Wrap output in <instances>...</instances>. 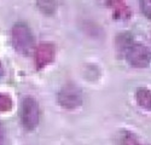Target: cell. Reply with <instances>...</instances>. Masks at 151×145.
Returning <instances> with one entry per match:
<instances>
[{
  "label": "cell",
  "instance_id": "30bf717a",
  "mask_svg": "<svg viewBox=\"0 0 151 145\" xmlns=\"http://www.w3.org/2000/svg\"><path fill=\"white\" fill-rule=\"evenodd\" d=\"M140 11L143 12V15L151 21V0H144L140 1Z\"/></svg>",
  "mask_w": 151,
  "mask_h": 145
},
{
  "label": "cell",
  "instance_id": "3957f363",
  "mask_svg": "<svg viewBox=\"0 0 151 145\" xmlns=\"http://www.w3.org/2000/svg\"><path fill=\"white\" fill-rule=\"evenodd\" d=\"M57 99H58V104L62 108L73 110V109H76L82 104L83 102L82 91L75 83H65L59 90Z\"/></svg>",
  "mask_w": 151,
  "mask_h": 145
},
{
  "label": "cell",
  "instance_id": "5b68a950",
  "mask_svg": "<svg viewBox=\"0 0 151 145\" xmlns=\"http://www.w3.org/2000/svg\"><path fill=\"white\" fill-rule=\"evenodd\" d=\"M56 47L52 42H41L36 47L35 51V65L37 69H41L50 64L55 59Z\"/></svg>",
  "mask_w": 151,
  "mask_h": 145
},
{
  "label": "cell",
  "instance_id": "277c9868",
  "mask_svg": "<svg viewBox=\"0 0 151 145\" xmlns=\"http://www.w3.org/2000/svg\"><path fill=\"white\" fill-rule=\"evenodd\" d=\"M21 120L24 128L34 129L39 123V104L33 97H26L22 102Z\"/></svg>",
  "mask_w": 151,
  "mask_h": 145
},
{
  "label": "cell",
  "instance_id": "8fae6325",
  "mask_svg": "<svg viewBox=\"0 0 151 145\" xmlns=\"http://www.w3.org/2000/svg\"><path fill=\"white\" fill-rule=\"evenodd\" d=\"M11 99L10 97L5 95V94H0V110L1 111H6L9 109H11Z\"/></svg>",
  "mask_w": 151,
  "mask_h": 145
},
{
  "label": "cell",
  "instance_id": "8992f818",
  "mask_svg": "<svg viewBox=\"0 0 151 145\" xmlns=\"http://www.w3.org/2000/svg\"><path fill=\"white\" fill-rule=\"evenodd\" d=\"M135 100L140 108L151 111V90L146 87H138L135 91Z\"/></svg>",
  "mask_w": 151,
  "mask_h": 145
},
{
  "label": "cell",
  "instance_id": "7c38bea8",
  "mask_svg": "<svg viewBox=\"0 0 151 145\" xmlns=\"http://www.w3.org/2000/svg\"><path fill=\"white\" fill-rule=\"evenodd\" d=\"M4 134V128H3V126L1 125H0V137H1Z\"/></svg>",
  "mask_w": 151,
  "mask_h": 145
},
{
  "label": "cell",
  "instance_id": "52a82bcc",
  "mask_svg": "<svg viewBox=\"0 0 151 145\" xmlns=\"http://www.w3.org/2000/svg\"><path fill=\"white\" fill-rule=\"evenodd\" d=\"M117 144L119 145H143L139 143V139L137 138L134 133L127 129H121L120 134L117 136Z\"/></svg>",
  "mask_w": 151,
  "mask_h": 145
},
{
  "label": "cell",
  "instance_id": "6da1fadb",
  "mask_svg": "<svg viewBox=\"0 0 151 145\" xmlns=\"http://www.w3.org/2000/svg\"><path fill=\"white\" fill-rule=\"evenodd\" d=\"M12 45L15 50L23 56L33 53L35 47L34 35L26 23L18 22L12 27Z\"/></svg>",
  "mask_w": 151,
  "mask_h": 145
},
{
  "label": "cell",
  "instance_id": "7a4b0ae2",
  "mask_svg": "<svg viewBox=\"0 0 151 145\" xmlns=\"http://www.w3.org/2000/svg\"><path fill=\"white\" fill-rule=\"evenodd\" d=\"M126 60L134 68H146L151 63V51L143 44L133 42L124 50Z\"/></svg>",
  "mask_w": 151,
  "mask_h": 145
},
{
  "label": "cell",
  "instance_id": "9c48e42d",
  "mask_svg": "<svg viewBox=\"0 0 151 145\" xmlns=\"http://www.w3.org/2000/svg\"><path fill=\"white\" fill-rule=\"evenodd\" d=\"M120 6H115V11H114V17L115 18H120V19H126L131 17V11L129 9L124 5V3H119Z\"/></svg>",
  "mask_w": 151,
  "mask_h": 145
},
{
  "label": "cell",
  "instance_id": "ba28073f",
  "mask_svg": "<svg viewBox=\"0 0 151 145\" xmlns=\"http://www.w3.org/2000/svg\"><path fill=\"white\" fill-rule=\"evenodd\" d=\"M36 5L45 15H53L55 11L57 10V3L55 1H37Z\"/></svg>",
  "mask_w": 151,
  "mask_h": 145
}]
</instances>
